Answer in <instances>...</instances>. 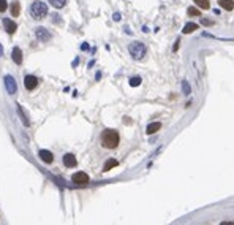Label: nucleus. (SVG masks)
Instances as JSON below:
<instances>
[{
  "label": "nucleus",
  "mask_w": 234,
  "mask_h": 225,
  "mask_svg": "<svg viewBox=\"0 0 234 225\" xmlns=\"http://www.w3.org/2000/svg\"><path fill=\"white\" fill-rule=\"evenodd\" d=\"M19 15H21V3L19 2H13L11 3V16L18 18Z\"/></svg>",
  "instance_id": "nucleus-14"
},
{
  "label": "nucleus",
  "mask_w": 234,
  "mask_h": 225,
  "mask_svg": "<svg viewBox=\"0 0 234 225\" xmlns=\"http://www.w3.org/2000/svg\"><path fill=\"white\" fill-rule=\"evenodd\" d=\"M130 84H131V86H139V84H141V78H139V76L131 78V79H130Z\"/></svg>",
  "instance_id": "nucleus-20"
},
{
  "label": "nucleus",
  "mask_w": 234,
  "mask_h": 225,
  "mask_svg": "<svg viewBox=\"0 0 234 225\" xmlns=\"http://www.w3.org/2000/svg\"><path fill=\"white\" fill-rule=\"evenodd\" d=\"M182 87H184V90H185V94H190V86H188V83H187V81H184Z\"/></svg>",
  "instance_id": "nucleus-23"
},
{
  "label": "nucleus",
  "mask_w": 234,
  "mask_h": 225,
  "mask_svg": "<svg viewBox=\"0 0 234 225\" xmlns=\"http://www.w3.org/2000/svg\"><path fill=\"white\" fill-rule=\"evenodd\" d=\"M35 35H36V38L40 40V41H43V43H46V41L51 40V33L45 27H36L35 29Z\"/></svg>",
  "instance_id": "nucleus-7"
},
{
  "label": "nucleus",
  "mask_w": 234,
  "mask_h": 225,
  "mask_svg": "<svg viewBox=\"0 0 234 225\" xmlns=\"http://www.w3.org/2000/svg\"><path fill=\"white\" fill-rule=\"evenodd\" d=\"M160 128H161V124H160V122H152V124L147 125V133H149V135H154V133H157Z\"/></svg>",
  "instance_id": "nucleus-13"
},
{
  "label": "nucleus",
  "mask_w": 234,
  "mask_h": 225,
  "mask_svg": "<svg viewBox=\"0 0 234 225\" xmlns=\"http://www.w3.org/2000/svg\"><path fill=\"white\" fill-rule=\"evenodd\" d=\"M18 111H19V114H21V116H22V122H24V125H29V124H30V122H29V121H27V116H25V114H24V111H22V108H21V106H19V108H18Z\"/></svg>",
  "instance_id": "nucleus-21"
},
{
  "label": "nucleus",
  "mask_w": 234,
  "mask_h": 225,
  "mask_svg": "<svg viewBox=\"0 0 234 225\" xmlns=\"http://www.w3.org/2000/svg\"><path fill=\"white\" fill-rule=\"evenodd\" d=\"M49 3L54 6V8H63L66 5V0H49Z\"/></svg>",
  "instance_id": "nucleus-18"
},
{
  "label": "nucleus",
  "mask_w": 234,
  "mask_h": 225,
  "mask_svg": "<svg viewBox=\"0 0 234 225\" xmlns=\"http://www.w3.org/2000/svg\"><path fill=\"white\" fill-rule=\"evenodd\" d=\"M3 27H5V30L11 35V33H15L16 32V29H18V25H16V22L13 21V19H10V18H5L3 19Z\"/></svg>",
  "instance_id": "nucleus-9"
},
{
  "label": "nucleus",
  "mask_w": 234,
  "mask_h": 225,
  "mask_svg": "<svg viewBox=\"0 0 234 225\" xmlns=\"http://www.w3.org/2000/svg\"><path fill=\"white\" fill-rule=\"evenodd\" d=\"M11 59H13V62L15 63H18V65H21L22 63V51H21V48H13V51H11Z\"/></svg>",
  "instance_id": "nucleus-11"
},
{
  "label": "nucleus",
  "mask_w": 234,
  "mask_h": 225,
  "mask_svg": "<svg viewBox=\"0 0 234 225\" xmlns=\"http://www.w3.org/2000/svg\"><path fill=\"white\" fill-rule=\"evenodd\" d=\"M128 51H130V56H131L134 60H141V59H144L146 52H147L146 46H144L141 41H134V43H131V45L128 46Z\"/></svg>",
  "instance_id": "nucleus-2"
},
{
  "label": "nucleus",
  "mask_w": 234,
  "mask_h": 225,
  "mask_svg": "<svg viewBox=\"0 0 234 225\" xmlns=\"http://www.w3.org/2000/svg\"><path fill=\"white\" fill-rule=\"evenodd\" d=\"M195 30H198V24L196 22H188L184 27V33H191V32H195Z\"/></svg>",
  "instance_id": "nucleus-16"
},
{
  "label": "nucleus",
  "mask_w": 234,
  "mask_h": 225,
  "mask_svg": "<svg viewBox=\"0 0 234 225\" xmlns=\"http://www.w3.org/2000/svg\"><path fill=\"white\" fill-rule=\"evenodd\" d=\"M193 2H195L201 10H209V6H211V2H209V0H193Z\"/></svg>",
  "instance_id": "nucleus-17"
},
{
  "label": "nucleus",
  "mask_w": 234,
  "mask_h": 225,
  "mask_svg": "<svg viewBox=\"0 0 234 225\" xmlns=\"http://www.w3.org/2000/svg\"><path fill=\"white\" fill-rule=\"evenodd\" d=\"M114 19H116V21H119V19H120V15H119V13H116V15H114Z\"/></svg>",
  "instance_id": "nucleus-26"
},
{
  "label": "nucleus",
  "mask_w": 234,
  "mask_h": 225,
  "mask_svg": "<svg viewBox=\"0 0 234 225\" xmlns=\"http://www.w3.org/2000/svg\"><path fill=\"white\" fill-rule=\"evenodd\" d=\"M119 165V162L116 160V158H109V160L104 163V167H103V171H109L111 168H114V167H117Z\"/></svg>",
  "instance_id": "nucleus-15"
},
{
  "label": "nucleus",
  "mask_w": 234,
  "mask_h": 225,
  "mask_svg": "<svg viewBox=\"0 0 234 225\" xmlns=\"http://www.w3.org/2000/svg\"><path fill=\"white\" fill-rule=\"evenodd\" d=\"M3 56V48H2V45H0V57Z\"/></svg>",
  "instance_id": "nucleus-27"
},
{
  "label": "nucleus",
  "mask_w": 234,
  "mask_h": 225,
  "mask_svg": "<svg viewBox=\"0 0 234 225\" xmlns=\"http://www.w3.org/2000/svg\"><path fill=\"white\" fill-rule=\"evenodd\" d=\"M36 86H38V78H36V76L27 75V76L24 78V87H25L27 90H33Z\"/></svg>",
  "instance_id": "nucleus-5"
},
{
  "label": "nucleus",
  "mask_w": 234,
  "mask_h": 225,
  "mask_svg": "<svg viewBox=\"0 0 234 225\" xmlns=\"http://www.w3.org/2000/svg\"><path fill=\"white\" fill-rule=\"evenodd\" d=\"M8 8V3H6V0H0V13H3L5 10Z\"/></svg>",
  "instance_id": "nucleus-22"
},
{
  "label": "nucleus",
  "mask_w": 234,
  "mask_h": 225,
  "mask_svg": "<svg viewBox=\"0 0 234 225\" xmlns=\"http://www.w3.org/2000/svg\"><path fill=\"white\" fill-rule=\"evenodd\" d=\"M30 15L33 19H45L48 15V6L43 2H33L30 6Z\"/></svg>",
  "instance_id": "nucleus-3"
},
{
  "label": "nucleus",
  "mask_w": 234,
  "mask_h": 225,
  "mask_svg": "<svg viewBox=\"0 0 234 225\" xmlns=\"http://www.w3.org/2000/svg\"><path fill=\"white\" fill-rule=\"evenodd\" d=\"M201 22H202L204 25H212V24H214L212 21H207V19H201Z\"/></svg>",
  "instance_id": "nucleus-24"
},
{
  "label": "nucleus",
  "mask_w": 234,
  "mask_h": 225,
  "mask_svg": "<svg viewBox=\"0 0 234 225\" xmlns=\"http://www.w3.org/2000/svg\"><path fill=\"white\" fill-rule=\"evenodd\" d=\"M222 225H234L232 220H228V222H222Z\"/></svg>",
  "instance_id": "nucleus-25"
},
{
  "label": "nucleus",
  "mask_w": 234,
  "mask_h": 225,
  "mask_svg": "<svg viewBox=\"0 0 234 225\" xmlns=\"http://www.w3.org/2000/svg\"><path fill=\"white\" fill-rule=\"evenodd\" d=\"M71 181L74 184H81V186H84V184H89V176L87 173H82V171H78L71 176Z\"/></svg>",
  "instance_id": "nucleus-6"
},
{
  "label": "nucleus",
  "mask_w": 234,
  "mask_h": 225,
  "mask_svg": "<svg viewBox=\"0 0 234 225\" xmlns=\"http://www.w3.org/2000/svg\"><path fill=\"white\" fill-rule=\"evenodd\" d=\"M218 5L226 11L234 10V0H218Z\"/></svg>",
  "instance_id": "nucleus-12"
},
{
  "label": "nucleus",
  "mask_w": 234,
  "mask_h": 225,
  "mask_svg": "<svg viewBox=\"0 0 234 225\" xmlns=\"http://www.w3.org/2000/svg\"><path fill=\"white\" fill-rule=\"evenodd\" d=\"M38 155H40V158H41V160H43L45 163H52V162H54V155H52L51 151L41 149V151L38 152Z\"/></svg>",
  "instance_id": "nucleus-10"
},
{
  "label": "nucleus",
  "mask_w": 234,
  "mask_h": 225,
  "mask_svg": "<svg viewBox=\"0 0 234 225\" xmlns=\"http://www.w3.org/2000/svg\"><path fill=\"white\" fill-rule=\"evenodd\" d=\"M62 160H63V165H65L66 168H74V167L78 165L76 157H74L73 154H70V152H68V154H65Z\"/></svg>",
  "instance_id": "nucleus-8"
},
{
  "label": "nucleus",
  "mask_w": 234,
  "mask_h": 225,
  "mask_svg": "<svg viewBox=\"0 0 234 225\" xmlns=\"http://www.w3.org/2000/svg\"><path fill=\"white\" fill-rule=\"evenodd\" d=\"M3 83H5V87H6V92L8 94H16L18 92V84H16V79L13 78L11 75H6L5 78H3Z\"/></svg>",
  "instance_id": "nucleus-4"
},
{
  "label": "nucleus",
  "mask_w": 234,
  "mask_h": 225,
  "mask_svg": "<svg viewBox=\"0 0 234 225\" xmlns=\"http://www.w3.org/2000/svg\"><path fill=\"white\" fill-rule=\"evenodd\" d=\"M187 13H188V16H201L199 10H198V8H195V6H190Z\"/></svg>",
  "instance_id": "nucleus-19"
},
{
  "label": "nucleus",
  "mask_w": 234,
  "mask_h": 225,
  "mask_svg": "<svg viewBox=\"0 0 234 225\" xmlns=\"http://www.w3.org/2000/svg\"><path fill=\"white\" fill-rule=\"evenodd\" d=\"M119 141H120V136L117 133V130H113V128L103 130L100 135V143L106 149H116L119 146Z\"/></svg>",
  "instance_id": "nucleus-1"
}]
</instances>
